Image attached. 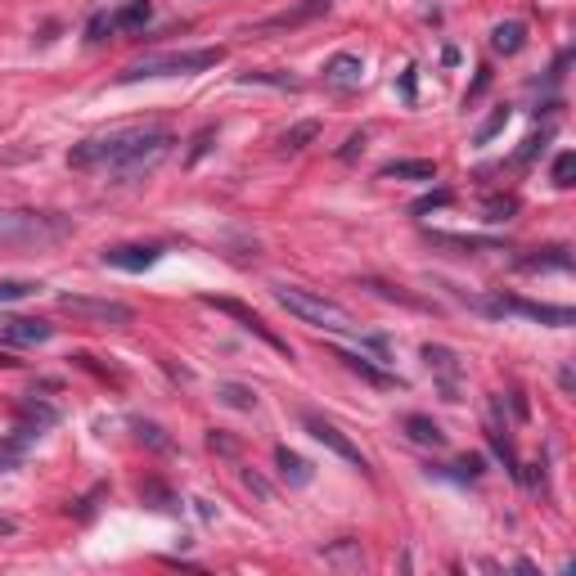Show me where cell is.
Segmentation results:
<instances>
[{
	"label": "cell",
	"instance_id": "6da1fadb",
	"mask_svg": "<svg viewBox=\"0 0 576 576\" xmlns=\"http://www.w3.org/2000/svg\"><path fill=\"white\" fill-rule=\"evenodd\" d=\"M162 126H149V122H131V126H113V131H99L90 140L72 144L68 153V167L77 171H90V167H117L122 158H131L140 144H149Z\"/></svg>",
	"mask_w": 576,
	"mask_h": 576
},
{
	"label": "cell",
	"instance_id": "7a4b0ae2",
	"mask_svg": "<svg viewBox=\"0 0 576 576\" xmlns=\"http://www.w3.org/2000/svg\"><path fill=\"white\" fill-rule=\"evenodd\" d=\"M275 302L284 306L288 315H297L302 324L311 329H324V333H360L356 315L347 311L342 302L324 293H311V288H297V284H275Z\"/></svg>",
	"mask_w": 576,
	"mask_h": 576
},
{
	"label": "cell",
	"instance_id": "3957f363",
	"mask_svg": "<svg viewBox=\"0 0 576 576\" xmlns=\"http://www.w3.org/2000/svg\"><path fill=\"white\" fill-rule=\"evenodd\" d=\"M72 221L54 212H27V207H5L0 212V248H50V243L68 239Z\"/></svg>",
	"mask_w": 576,
	"mask_h": 576
},
{
	"label": "cell",
	"instance_id": "277c9868",
	"mask_svg": "<svg viewBox=\"0 0 576 576\" xmlns=\"http://www.w3.org/2000/svg\"><path fill=\"white\" fill-rule=\"evenodd\" d=\"M225 59L221 45L207 50H167V54H144V59L126 63V72L117 81H144V77H189V72H207Z\"/></svg>",
	"mask_w": 576,
	"mask_h": 576
},
{
	"label": "cell",
	"instance_id": "5b68a950",
	"mask_svg": "<svg viewBox=\"0 0 576 576\" xmlns=\"http://www.w3.org/2000/svg\"><path fill=\"white\" fill-rule=\"evenodd\" d=\"M59 311L72 315V320H90V324H113V329H122V324L135 320V311L126 302H117V297H81V293H63L59 297Z\"/></svg>",
	"mask_w": 576,
	"mask_h": 576
},
{
	"label": "cell",
	"instance_id": "8992f818",
	"mask_svg": "<svg viewBox=\"0 0 576 576\" xmlns=\"http://www.w3.org/2000/svg\"><path fill=\"white\" fill-rule=\"evenodd\" d=\"M482 311H491V315H527V320L554 324V329H567V324H576V311H572V306L527 302V297H491V302H482Z\"/></svg>",
	"mask_w": 576,
	"mask_h": 576
},
{
	"label": "cell",
	"instance_id": "52a82bcc",
	"mask_svg": "<svg viewBox=\"0 0 576 576\" xmlns=\"http://www.w3.org/2000/svg\"><path fill=\"white\" fill-rule=\"evenodd\" d=\"M302 423H306V432H311V437L320 441V446H329V450H333V455H338V459H347V464H356L360 473H369V459L360 455V446H356V441L347 437V432L338 428V423L320 419V414H302Z\"/></svg>",
	"mask_w": 576,
	"mask_h": 576
},
{
	"label": "cell",
	"instance_id": "ba28073f",
	"mask_svg": "<svg viewBox=\"0 0 576 576\" xmlns=\"http://www.w3.org/2000/svg\"><path fill=\"white\" fill-rule=\"evenodd\" d=\"M171 144H176V140H171V131H158L149 144H140V149H135L131 158H122V162H117V167H113V176L122 180V185H126V180H140V176H149V171L158 167V162L171 153Z\"/></svg>",
	"mask_w": 576,
	"mask_h": 576
},
{
	"label": "cell",
	"instance_id": "9c48e42d",
	"mask_svg": "<svg viewBox=\"0 0 576 576\" xmlns=\"http://www.w3.org/2000/svg\"><path fill=\"white\" fill-rule=\"evenodd\" d=\"M329 5H333V0H297V5H288V9H279V14L261 18L252 32H257V36H266V32H293V27H302V23H311V18L329 14Z\"/></svg>",
	"mask_w": 576,
	"mask_h": 576
},
{
	"label": "cell",
	"instance_id": "30bf717a",
	"mask_svg": "<svg viewBox=\"0 0 576 576\" xmlns=\"http://www.w3.org/2000/svg\"><path fill=\"white\" fill-rule=\"evenodd\" d=\"M54 338V324L45 320H27V315H9L0 320V347H41Z\"/></svg>",
	"mask_w": 576,
	"mask_h": 576
},
{
	"label": "cell",
	"instance_id": "8fae6325",
	"mask_svg": "<svg viewBox=\"0 0 576 576\" xmlns=\"http://www.w3.org/2000/svg\"><path fill=\"white\" fill-rule=\"evenodd\" d=\"M423 365L437 374L441 396H446V401H459V374H464V369H459L455 351L441 347V342H428V347H423Z\"/></svg>",
	"mask_w": 576,
	"mask_h": 576
},
{
	"label": "cell",
	"instance_id": "7c38bea8",
	"mask_svg": "<svg viewBox=\"0 0 576 576\" xmlns=\"http://www.w3.org/2000/svg\"><path fill=\"white\" fill-rule=\"evenodd\" d=\"M162 257V248H153V243H117V248H104V266L113 270H149L153 261Z\"/></svg>",
	"mask_w": 576,
	"mask_h": 576
},
{
	"label": "cell",
	"instance_id": "4fadbf2b",
	"mask_svg": "<svg viewBox=\"0 0 576 576\" xmlns=\"http://www.w3.org/2000/svg\"><path fill=\"white\" fill-rule=\"evenodd\" d=\"M360 81H365V59H360V54L342 50V54H333V59L324 63V86H333V90H356Z\"/></svg>",
	"mask_w": 576,
	"mask_h": 576
},
{
	"label": "cell",
	"instance_id": "5bb4252c",
	"mask_svg": "<svg viewBox=\"0 0 576 576\" xmlns=\"http://www.w3.org/2000/svg\"><path fill=\"white\" fill-rule=\"evenodd\" d=\"M203 302H207V306H216V311H225V315H234V320H239L248 333H257V338L266 342V347H275V351H284V356H288V342H284V338H275V333H270L266 324H261V315H252L248 306L230 302V297H203Z\"/></svg>",
	"mask_w": 576,
	"mask_h": 576
},
{
	"label": "cell",
	"instance_id": "9a60e30c",
	"mask_svg": "<svg viewBox=\"0 0 576 576\" xmlns=\"http://www.w3.org/2000/svg\"><path fill=\"white\" fill-rule=\"evenodd\" d=\"M383 180H437V162L432 158H401V162H387Z\"/></svg>",
	"mask_w": 576,
	"mask_h": 576
},
{
	"label": "cell",
	"instance_id": "2e32d148",
	"mask_svg": "<svg viewBox=\"0 0 576 576\" xmlns=\"http://www.w3.org/2000/svg\"><path fill=\"white\" fill-rule=\"evenodd\" d=\"M275 468H279V477H284V482H293V486H306L315 477V468L306 464L302 455H293L288 446H275Z\"/></svg>",
	"mask_w": 576,
	"mask_h": 576
},
{
	"label": "cell",
	"instance_id": "e0dca14e",
	"mask_svg": "<svg viewBox=\"0 0 576 576\" xmlns=\"http://www.w3.org/2000/svg\"><path fill=\"white\" fill-rule=\"evenodd\" d=\"M401 428H405V437H410L414 446H432V450L446 446V432H441L437 423L428 419V414H410V419H405Z\"/></svg>",
	"mask_w": 576,
	"mask_h": 576
},
{
	"label": "cell",
	"instance_id": "ac0fdd59",
	"mask_svg": "<svg viewBox=\"0 0 576 576\" xmlns=\"http://www.w3.org/2000/svg\"><path fill=\"white\" fill-rule=\"evenodd\" d=\"M149 0H126L122 9H113V14H108V23H113V32H140L144 23H149Z\"/></svg>",
	"mask_w": 576,
	"mask_h": 576
},
{
	"label": "cell",
	"instance_id": "d6986e66",
	"mask_svg": "<svg viewBox=\"0 0 576 576\" xmlns=\"http://www.w3.org/2000/svg\"><path fill=\"white\" fill-rule=\"evenodd\" d=\"M522 45H527V23H518V18H509V23H500L491 32V50L495 54H518Z\"/></svg>",
	"mask_w": 576,
	"mask_h": 576
},
{
	"label": "cell",
	"instance_id": "ffe728a7",
	"mask_svg": "<svg viewBox=\"0 0 576 576\" xmlns=\"http://www.w3.org/2000/svg\"><path fill=\"white\" fill-rule=\"evenodd\" d=\"M216 401L230 410H257V392L248 383H216Z\"/></svg>",
	"mask_w": 576,
	"mask_h": 576
},
{
	"label": "cell",
	"instance_id": "44dd1931",
	"mask_svg": "<svg viewBox=\"0 0 576 576\" xmlns=\"http://www.w3.org/2000/svg\"><path fill=\"white\" fill-rule=\"evenodd\" d=\"M518 266L522 270H567V266H572V252H567V248H545V252H536V257H522Z\"/></svg>",
	"mask_w": 576,
	"mask_h": 576
},
{
	"label": "cell",
	"instance_id": "7402d4cb",
	"mask_svg": "<svg viewBox=\"0 0 576 576\" xmlns=\"http://www.w3.org/2000/svg\"><path fill=\"white\" fill-rule=\"evenodd\" d=\"M315 135H320V122H297L293 131H284V153H297V149H306V144L315 140Z\"/></svg>",
	"mask_w": 576,
	"mask_h": 576
},
{
	"label": "cell",
	"instance_id": "603a6c76",
	"mask_svg": "<svg viewBox=\"0 0 576 576\" xmlns=\"http://www.w3.org/2000/svg\"><path fill=\"white\" fill-rule=\"evenodd\" d=\"M342 360H347V365L356 369L360 378H369V383H378V387H392V383H396V378L387 374V369H374V365H369L365 356H351V351H342Z\"/></svg>",
	"mask_w": 576,
	"mask_h": 576
},
{
	"label": "cell",
	"instance_id": "cb8c5ba5",
	"mask_svg": "<svg viewBox=\"0 0 576 576\" xmlns=\"http://www.w3.org/2000/svg\"><path fill=\"white\" fill-rule=\"evenodd\" d=\"M243 86H279V90H297L302 81H297V77H284V72H248V77H243Z\"/></svg>",
	"mask_w": 576,
	"mask_h": 576
},
{
	"label": "cell",
	"instance_id": "d4e9b609",
	"mask_svg": "<svg viewBox=\"0 0 576 576\" xmlns=\"http://www.w3.org/2000/svg\"><path fill=\"white\" fill-rule=\"evenodd\" d=\"M509 126V108H495L491 117H486L482 126H477V135H473V144H486V140H495V135Z\"/></svg>",
	"mask_w": 576,
	"mask_h": 576
},
{
	"label": "cell",
	"instance_id": "484cf974",
	"mask_svg": "<svg viewBox=\"0 0 576 576\" xmlns=\"http://www.w3.org/2000/svg\"><path fill=\"white\" fill-rule=\"evenodd\" d=\"M572 176H576V153H558L554 158V185L572 189Z\"/></svg>",
	"mask_w": 576,
	"mask_h": 576
},
{
	"label": "cell",
	"instance_id": "4316f807",
	"mask_svg": "<svg viewBox=\"0 0 576 576\" xmlns=\"http://www.w3.org/2000/svg\"><path fill=\"white\" fill-rule=\"evenodd\" d=\"M513 212H518V198H513V194L491 198V203H486V221H504V216H513Z\"/></svg>",
	"mask_w": 576,
	"mask_h": 576
},
{
	"label": "cell",
	"instance_id": "83f0119b",
	"mask_svg": "<svg viewBox=\"0 0 576 576\" xmlns=\"http://www.w3.org/2000/svg\"><path fill=\"white\" fill-rule=\"evenodd\" d=\"M450 203V189H437V194H428V198H419V203L410 207L414 216H423V212H432V207H446Z\"/></svg>",
	"mask_w": 576,
	"mask_h": 576
},
{
	"label": "cell",
	"instance_id": "f1b7e54d",
	"mask_svg": "<svg viewBox=\"0 0 576 576\" xmlns=\"http://www.w3.org/2000/svg\"><path fill=\"white\" fill-rule=\"evenodd\" d=\"M32 293V284H23V279H5L0 284V302H18V297Z\"/></svg>",
	"mask_w": 576,
	"mask_h": 576
},
{
	"label": "cell",
	"instance_id": "f546056e",
	"mask_svg": "<svg viewBox=\"0 0 576 576\" xmlns=\"http://www.w3.org/2000/svg\"><path fill=\"white\" fill-rule=\"evenodd\" d=\"M455 473H459V477H482V455H464V459L455 464Z\"/></svg>",
	"mask_w": 576,
	"mask_h": 576
},
{
	"label": "cell",
	"instance_id": "4dcf8cb0",
	"mask_svg": "<svg viewBox=\"0 0 576 576\" xmlns=\"http://www.w3.org/2000/svg\"><path fill=\"white\" fill-rule=\"evenodd\" d=\"M545 140H549V135H531V140L518 149V162H531V158H536V153L545 149Z\"/></svg>",
	"mask_w": 576,
	"mask_h": 576
},
{
	"label": "cell",
	"instance_id": "1f68e13d",
	"mask_svg": "<svg viewBox=\"0 0 576 576\" xmlns=\"http://www.w3.org/2000/svg\"><path fill=\"white\" fill-rule=\"evenodd\" d=\"M216 140V131H212V126H207V131H198V140H194V153H189V162H198V158H203V153H207V144H212Z\"/></svg>",
	"mask_w": 576,
	"mask_h": 576
},
{
	"label": "cell",
	"instance_id": "d6a6232c",
	"mask_svg": "<svg viewBox=\"0 0 576 576\" xmlns=\"http://www.w3.org/2000/svg\"><path fill=\"white\" fill-rule=\"evenodd\" d=\"M113 32V23H108V14H99V18H90V41H104V36Z\"/></svg>",
	"mask_w": 576,
	"mask_h": 576
},
{
	"label": "cell",
	"instance_id": "836d02e7",
	"mask_svg": "<svg viewBox=\"0 0 576 576\" xmlns=\"http://www.w3.org/2000/svg\"><path fill=\"white\" fill-rule=\"evenodd\" d=\"M140 437H149V441H153V446H167V437H162V432H158V428H153V423H140Z\"/></svg>",
	"mask_w": 576,
	"mask_h": 576
},
{
	"label": "cell",
	"instance_id": "e575fe53",
	"mask_svg": "<svg viewBox=\"0 0 576 576\" xmlns=\"http://www.w3.org/2000/svg\"><path fill=\"white\" fill-rule=\"evenodd\" d=\"M360 149H365V135H351V140H347V149H342V158H356Z\"/></svg>",
	"mask_w": 576,
	"mask_h": 576
},
{
	"label": "cell",
	"instance_id": "d590c367",
	"mask_svg": "<svg viewBox=\"0 0 576 576\" xmlns=\"http://www.w3.org/2000/svg\"><path fill=\"white\" fill-rule=\"evenodd\" d=\"M401 90H405V99H414V68H405V77H401Z\"/></svg>",
	"mask_w": 576,
	"mask_h": 576
}]
</instances>
